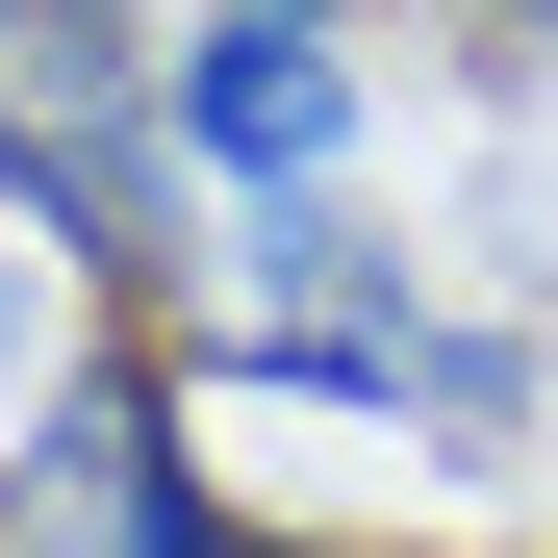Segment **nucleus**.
<instances>
[{
  "label": "nucleus",
  "mask_w": 558,
  "mask_h": 558,
  "mask_svg": "<svg viewBox=\"0 0 558 558\" xmlns=\"http://www.w3.org/2000/svg\"><path fill=\"white\" fill-rule=\"evenodd\" d=\"M0 178L51 204V254L153 279V51H102V0H0Z\"/></svg>",
  "instance_id": "nucleus-1"
},
{
  "label": "nucleus",
  "mask_w": 558,
  "mask_h": 558,
  "mask_svg": "<svg viewBox=\"0 0 558 558\" xmlns=\"http://www.w3.org/2000/svg\"><path fill=\"white\" fill-rule=\"evenodd\" d=\"M153 178L330 204V178H355V51H330V26H254V0H204V26L153 51Z\"/></svg>",
  "instance_id": "nucleus-2"
},
{
  "label": "nucleus",
  "mask_w": 558,
  "mask_h": 558,
  "mask_svg": "<svg viewBox=\"0 0 558 558\" xmlns=\"http://www.w3.org/2000/svg\"><path fill=\"white\" fill-rule=\"evenodd\" d=\"M26 508H51L76 558H254V533L204 508V457H178V381H128V355L26 432Z\"/></svg>",
  "instance_id": "nucleus-3"
},
{
  "label": "nucleus",
  "mask_w": 558,
  "mask_h": 558,
  "mask_svg": "<svg viewBox=\"0 0 558 558\" xmlns=\"http://www.w3.org/2000/svg\"><path fill=\"white\" fill-rule=\"evenodd\" d=\"M457 26H483V51H558V0H457Z\"/></svg>",
  "instance_id": "nucleus-4"
},
{
  "label": "nucleus",
  "mask_w": 558,
  "mask_h": 558,
  "mask_svg": "<svg viewBox=\"0 0 558 558\" xmlns=\"http://www.w3.org/2000/svg\"><path fill=\"white\" fill-rule=\"evenodd\" d=\"M254 26H355V0H254Z\"/></svg>",
  "instance_id": "nucleus-5"
},
{
  "label": "nucleus",
  "mask_w": 558,
  "mask_h": 558,
  "mask_svg": "<svg viewBox=\"0 0 558 558\" xmlns=\"http://www.w3.org/2000/svg\"><path fill=\"white\" fill-rule=\"evenodd\" d=\"M254 558H330V533H254Z\"/></svg>",
  "instance_id": "nucleus-6"
}]
</instances>
